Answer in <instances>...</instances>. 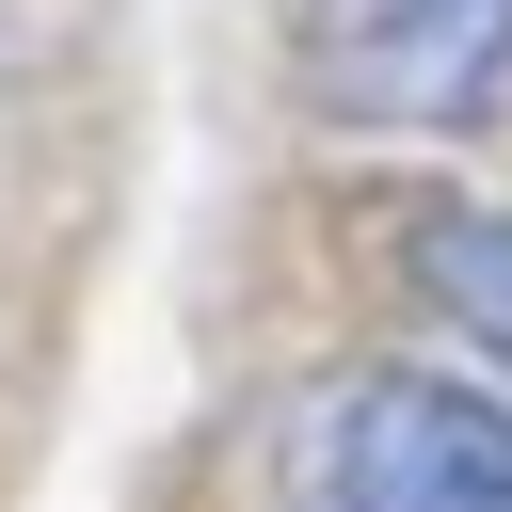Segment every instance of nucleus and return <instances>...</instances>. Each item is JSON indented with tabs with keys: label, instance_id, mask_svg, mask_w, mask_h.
<instances>
[{
	"label": "nucleus",
	"instance_id": "obj_1",
	"mask_svg": "<svg viewBox=\"0 0 512 512\" xmlns=\"http://www.w3.org/2000/svg\"><path fill=\"white\" fill-rule=\"evenodd\" d=\"M304 512H512V400L368 368L304 416Z\"/></svg>",
	"mask_w": 512,
	"mask_h": 512
},
{
	"label": "nucleus",
	"instance_id": "obj_2",
	"mask_svg": "<svg viewBox=\"0 0 512 512\" xmlns=\"http://www.w3.org/2000/svg\"><path fill=\"white\" fill-rule=\"evenodd\" d=\"M512 80V0H304V96L336 128H464Z\"/></svg>",
	"mask_w": 512,
	"mask_h": 512
},
{
	"label": "nucleus",
	"instance_id": "obj_3",
	"mask_svg": "<svg viewBox=\"0 0 512 512\" xmlns=\"http://www.w3.org/2000/svg\"><path fill=\"white\" fill-rule=\"evenodd\" d=\"M416 288H432V320H448L464 352L512 368V208H448V224H416Z\"/></svg>",
	"mask_w": 512,
	"mask_h": 512
}]
</instances>
